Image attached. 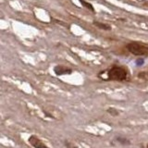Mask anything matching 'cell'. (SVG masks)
I'll list each match as a JSON object with an SVG mask.
<instances>
[{
    "label": "cell",
    "mask_w": 148,
    "mask_h": 148,
    "mask_svg": "<svg viewBox=\"0 0 148 148\" xmlns=\"http://www.w3.org/2000/svg\"><path fill=\"white\" fill-rule=\"evenodd\" d=\"M108 80L109 81H125L128 77V71L124 67L121 66H114L110 68L106 72Z\"/></svg>",
    "instance_id": "6da1fadb"
},
{
    "label": "cell",
    "mask_w": 148,
    "mask_h": 148,
    "mask_svg": "<svg viewBox=\"0 0 148 148\" xmlns=\"http://www.w3.org/2000/svg\"><path fill=\"white\" fill-rule=\"evenodd\" d=\"M126 48L130 53L134 56H147L148 55V46L137 43V42H132L126 45Z\"/></svg>",
    "instance_id": "7a4b0ae2"
},
{
    "label": "cell",
    "mask_w": 148,
    "mask_h": 148,
    "mask_svg": "<svg viewBox=\"0 0 148 148\" xmlns=\"http://www.w3.org/2000/svg\"><path fill=\"white\" fill-rule=\"evenodd\" d=\"M28 142H29L30 145L34 148H49L40 138H38L36 135H31L29 137V139H28Z\"/></svg>",
    "instance_id": "3957f363"
},
{
    "label": "cell",
    "mask_w": 148,
    "mask_h": 148,
    "mask_svg": "<svg viewBox=\"0 0 148 148\" xmlns=\"http://www.w3.org/2000/svg\"><path fill=\"white\" fill-rule=\"evenodd\" d=\"M54 72L57 76H62V75H69L72 73V69L69 67L63 66V65H57L54 68Z\"/></svg>",
    "instance_id": "277c9868"
},
{
    "label": "cell",
    "mask_w": 148,
    "mask_h": 148,
    "mask_svg": "<svg viewBox=\"0 0 148 148\" xmlns=\"http://www.w3.org/2000/svg\"><path fill=\"white\" fill-rule=\"evenodd\" d=\"M94 25L96 26L97 28H99L101 30H105V31H110L111 30V26L108 24H106L103 22H98V21H94Z\"/></svg>",
    "instance_id": "5b68a950"
},
{
    "label": "cell",
    "mask_w": 148,
    "mask_h": 148,
    "mask_svg": "<svg viewBox=\"0 0 148 148\" xmlns=\"http://www.w3.org/2000/svg\"><path fill=\"white\" fill-rule=\"evenodd\" d=\"M80 2H81V4L82 5L83 7L87 8L88 9H90L91 11H95V8H94V7H92V4H90V3H88V2L84 1V0H80Z\"/></svg>",
    "instance_id": "8992f818"
},
{
    "label": "cell",
    "mask_w": 148,
    "mask_h": 148,
    "mask_svg": "<svg viewBox=\"0 0 148 148\" xmlns=\"http://www.w3.org/2000/svg\"><path fill=\"white\" fill-rule=\"evenodd\" d=\"M108 112L111 116H113V117H116V116H119V110H117V109L114 108H109L108 109Z\"/></svg>",
    "instance_id": "52a82bcc"
},
{
    "label": "cell",
    "mask_w": 148,
    "mask_h": 148,
    "mask_svg": "<svg viewBox=\"0 0 148 148\" xmlns=\"http://www.w3.org/2000/svg\"><path fill=\"white\" fill-rule=\"evenodd\" d=\"M117 141L119 142V143H120L121 145H130V141L129 140H127L126 138H122V137H118L117 138Z\"/></svg>",
    "instance_id": "ba28073f"
},
{
    "label": "cell",
    "mask_w": 148,
    "mask_h": 148,
    "mask_svg": "<svg viewBox=\"0 0 148 148\" xmlns=\"http://www.w3.org/2000/svg\"><path fill=\"white\" fill-rule=\"evenodd\" d=\"M64 145L67 148H78V146L75 145V143H73L71 142H69V141H65Z\"/></svg>",
    "instance_id": "9c48e42d"
},
{
    "label": "cell",
    "mask_w": 148,
    "mask_h": 148,
    "mask_svg": "<svg viewBox=\"0 0 148 148\" xmlns=\"http://www.w3.org/2000/svg\"><path fill=\"white\" fill-rule=\"evenodd\" d=\"M147 148H148V145H147Z\"/></svg>",
    "instance_id": "30bf717a"
}]
</instances>
